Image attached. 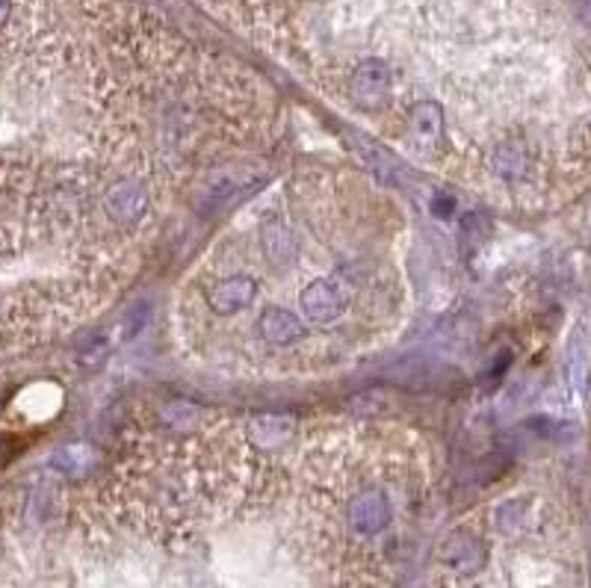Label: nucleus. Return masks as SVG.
I'll use <instances>...</instances> for the list:
<instances>
[{"instance_id":"1","label":"nucleus","mask_w":591,"mask_h":588,"mask_svg":"<svg viewBox=\"0 0 591 588\" xmlns=\"http://www.w3.org/2000/svg\"><path fill=\"white\" fill-rule=\"evenodd\" d=\"M299 302H302V311H305V317H308L311 323H331V320H337L340 311L346 308L343 290L329 284V281L311 284V287L299 296Z\"/></svg>"},{"instance_id":"2","label":"nucleus","mask_w":591,"mask_h":588,"mask_svg":"<svg viewBox=\"0 0 591 588\" xmlns=\"http://www.w3.org/2000/svg\"><path fill=\"white\" fill-rule=\"evenodd\" d=\"M255 293H258V290H255V281H252V278L234 275V278L216 284V287L207 293V305H210V311H216V314H234V311L249 308L252 299H255Z\"/></svg>"},{"instance_id":"3","label":"nucleus","mask_w":591,"mask_h":588,"mask_svg":"<svg viewBox=\"0 0 591 588\" xmlns=\"http://www.w3.org/2000/svg\"><path fill=\"white\" fill-rule=\"evenodd\" d=\"M349 523L364 535L379 532L385 523H391V503L379 491H364L349 506Z\"/></svg>"},{"instance_id":"4","label":"nucleus","mask_w":591,"mask_h":588,"mask_svg":"<svg viewBox=\"0 0 591 588\" xmlns=\"http://www.w3.org/2000/svg\"><path fill=\"white\" fill-rule=\"evenodd\" d=\"M261 334L269 340V343H278V346H287V343H293V340H299L305 331H302V323L290 314V311H284V308H272V311H266L261 317Z\"/></svg>"},{"instance_id":"5","label":"nucleus","mask_w":591,"mask_h":588,"mask_svg":"<svg viewBox=\"0 0 591 588\" xmlns=\"http://www.w3.org/2000/svg\"><path fill=\"white\" fill-rule=\"evenodd\" d=\"M441 559L447 565H453V571H479L485 565V553L479 544H473L467 535H453L444 550H441Z\"/></svg>"},{"instance_id":"6","label":"nucleus","mask_w":591,"mask_h":588,"mask_svg":"<svg viewBox=\"0 0 591 588\" xmlns=\"http://www.w3.org/2000/svg\"><path fill=\"white\" fill-rule=\"evenodd\" d=\"M261 246L269 261L287 263L296 258V240L278 219H266L261 225Z\"/></svg>"},{"instance_id":"7","label":"nucleus","mask_w":591,"mask_h":588,"mask_svg":"<svg viewBox=\"0 0 591 588\" xmlns=\"http://www.w3.org/2000/svg\"><path fill=\"white\" fill-rule=\"evenodd\" d=\"M352 89H355V98H361V101H379L391 89V74L379 66V63H367V66H361L355 71Z\"/></svg>"},{"instance_id":"8","label":"nucleus","mask_w":591,"mask_h":588,"mask_svg":"<svg viewBox=\"0 0 591 588\" xmlns=\"http://www.w3.org/2000/svg\"><path fill=\"white\" fill-rule=\"evenodd\" d=\"M107 210L116 219H133L145 210V193H139V187L133 181H122L110 190L107 196Z\"/></svg>"}]
</instances>
